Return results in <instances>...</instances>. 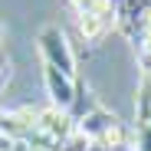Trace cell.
Wrapping results in <instances>:
<instances>
[{"label":"cell","instance_id":"3","mask_svg":"<svg viewBox=\"0 0 151 151\" xmlns=\"http://www.w3.org/2000/svg\"><path fill=\"white\" fill-rule=\"evenodd\" d=\"M43 82H46V95H49V105L56 109H72L76 102V89H79V79H69V76H63L59 69L53 66H43Z\"/></svg>","mask_w":151,"mask_h":151},{"label":"cell","instance_id":"10","mask_svg":"<svg viewBox=\"0 0 151 151\" xmlns=\"http://www.w3.org/2000/svg\"><path fill=\"white\" fill-rule=\"evenodd\" d=\"M66 151H69V148H66Z\"/></svg>","mask_w":151,"mask_h":151},{"label":"cell","instance_id":"5","mask_svg":"<svg viewBox=\"0 0 151 151\" xmlns=\"http://www.w3.org/2000/svg\"><path fill=\"white\" fill-rule=\"evenodd\" d=\"M69 7L76 10V17H89V13L92 17H115V4L112 0H69Z\"/></svg>","mask_w":151,"mask_h":151},{"label":"cell","instance_id":"4","mask_svg":"<svg viewBox=\"0 0 151 151\" xmlns=\"http://www.w3.org/2000/svg\"><path fill=\"white\" fill-rule=\"evenodd\" d=\"M76 23H79V33H82V40L86 43H99V40H102L112 27H115V17H76Z\"/></svg>","mask_w":151,"mask_h":151},{"label":"cell","instance_id":"9","mask_svg":"<svg viewBox=\"0 0 151 151\" xmlns=\"http://www.w3.org/2000/svg\"><path fill=\"white\" fill-rule=\"evenodd\" d=\"M0 36H4V27H0Z\"/></svg>","mask_w":151,"mask_h":151},{"label":"cell","instance_id":"7","mask_svg":"<svg viewBox=\"0 0 151 151\" xmlns=\"http://www.w3.org/2000/svg\"><path fill=\"white\" fill-rule=\"evenodd\" d=\"M145 30H148V36H151V10L145 13Z\"/></svg>","mask_w":151,"mask_h":151},{"label":"cell","instance_id":"8","mask_svg":"<svg viewBox=\"0 0 151 151\" xmlns=\"http://www.w3.org/2000/svg\"><path fill=\"white\" fill-rule=\"evenodd\" d=\"M0 86H4V66H0Z\"/></svg>","mask_w":151,"mask_h":151},{"label":"cell","instance_id":"6","mask_svg":"<svg viewBox=\"0 0 151 151\" xmlns=\"http://www.w3.org/2000/svg\"><path fill=\"white\" fill-rule=\"evenodd\" d=\"M135 151H151V122H141L135 128Z\"/></svg>","mask_w":151,"mask_h":151},{"label":"cell","instance_id":"2","mask_svg":"<svg viewBox=\"0 0 151 151\" xmlns=\"http://www.w3.org/2000/svg\"><path fill=\"white\" fill-rule=\"evenodd\" d=\"M36 128L43 135H49L53 141H59L63 148L76 138V118L66 112V109H56V105H46V109H36Z\"/></svg>","mask_w":151,"mask_h":151},{"label":"cell","instance_id":"1","mask_svg":"<svg viewBox=\"0 0 151 151\" xmlns=\"http://www.w3.org/2000/svg\"><path fill=\"white\" fill-rule=\"evenodd\" d=\"M36 43H40V59H43V66H53V69H59L63 76H69V79H76V56H72V46H69V40H66V33L59 30V27H43L40 30V36H36Z\"/></svg>","mask_w":151,"mask_h":151}]
</instances>
